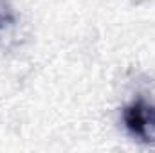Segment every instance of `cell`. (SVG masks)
<instances>
[{
  "instance_id": "cell-2",
  "label": "cell",
  "mask_w": 155,
  "mask_h": 153,
  "mask_svg": "<svg viewBox=\"0 0 155 153\" xmlns=\"http://www.w3.org/2000/svg\"><path fill=\"white\" fill-rule=\"evenodd\" d=\"M13 22H15V13L11 4L7 0H0V31H4Z\"/></svg>"
},
{
  "instance_id": "cell-1",
  "label": "cell",
  "mask_w": 155,
  "mask_h": 153,
  "mask_svg": "<svg viewBox=\"0 0 155 153\" xmlns=\"http://www.w3.org/2000/svg\"><path fill=\"white\" fill-rule=\"evenodd\" d=\"M123 121L134 137H139L144 142L155 141V106H150L143 99H137L124 106Z\"/></svg>"
}]
</instances>
